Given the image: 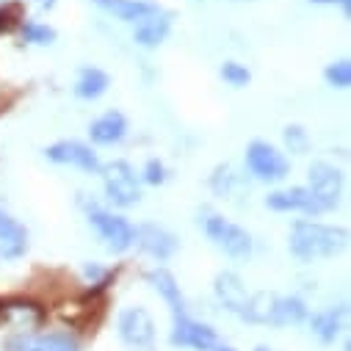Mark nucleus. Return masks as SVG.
Here are the masks:
<instances>
[{"label":"nucleus","instance_id":"nucleus-23","mask_svg":"<svg viewBox=\"0 0 351 351\" xmlns=\"http://www.w3.org/2000/svg\"><path fill=\"white\" fill-rule=\"evenodd\" d=\"M221 77L230 83V86H235V89H241V86H246L249 83V69L243 66V64H238V61H227L224 66H221Z\"/></svg>","mask_w":351,"mask_h":351},{"label":"nucleus","instance_id":"nucleus-29","mask_svg":"<svg viewBox=\"0 0 351 351\" xmlns=\"http://www.w3.org/2000/svg\"><path fill=\"white\" fill-rule=\"evenodd\" d=\"M254 351H277V348H269V346H257Z\"/></svg>","mask_w":351,"mask_h":351},{"label":"nucleus","instance_id":"nucleus-14","mask_svg":"<svg viewBox=\"0 0 351 351\" xmlns=\"http://www.w3.org/2000/svg\"><path fill=\"white\" fill-rule=\"evenodd\" d=\"M95 3L122 23H138V20L160 12L152 0H95Z\"/></svg>","mask_w":351,"mask_h":351},{"label":"nucleus","instance_id":"nucleus-12","mask_svg":"<svg viewBox=\"0 0 351 351\" xmlns=\"http://www.w3.org/2000/svg\"><path fill=\"white\" fill-rule=\"evenodd\" d=\"M25 249H28L25 227L12 213H6L0 208V252H3V257H9V260H17L25 254Z\"/></svg>","mask_w":351,"mask_h":351},{"label":"nucleus","instance_id":"nucleus-26","mask_svg":"<svg viewBox=\"0 0 351 351\" xmlns=\"http://www.w3.org/2000/svg\"><path fill=\"white\" fill-rule=\"evenodd\" d=\"M144 180H147L149 186H160V183L166 180V169H163L160 160H149V163H147V169H144Z\"/></svg>","mask_w":351,"mask_h":351},{"label":"nucleus","instance_id":"nucleus-20","mask_svg":"<svg viewBox=\"0 0 351 351\" xmlns=\"http://www.w3.org/2000/svg\"><path fill=\"white\" fill-rule=\"evenodd\" d=\"M108 89V75L97 66H86L77 77V86H75V95L83 97V100H97L103 97Z\"/></svg>","mask_w":351,"mask_h":351},{"label":"nucleus","instance_id":"nucleus-25","mask_svg":"<svg viewBox=\"0 0 351 351\" xmlns=\"http://www.w3.org/2000/svg\"><path fill=\"white\" fill-rule=\"evenodd\" d=\"M285 144H288L291 152H299L302 155V152H307V144L310 141H307V133L299 125H288L285 128Z\"/></svg>","mask_w":351,"mask_h":351},{"label":"nucleus","instance_id":"nucleus-5","mask_svg":"<svg viewBox=\"0 0 351 351\" xmlns=\"http://www.w3.org/2000/svg\"><path fill=\"white\" fill-rule=\"evenodd\" d=\"M103 171V180H106V197L108 202H114L117 208H130L141 199V186H138V178L130 163L125 160H114L108 163Z\"/></svg>","mask_w":351,"mask_h":351},{"label":"nucleus","instance_id":"nucleus-30","mask_svg":"<svg viewBox=\"0 0 351 351\" xmlns=\"http://www.w3.org/2000/svg\"><path fill=\"white\" fill-rule=\"evenodd\" d=\"M313 3H335V0H313Z\"/></svg>","mask_w":351,"mask_h":351},{"label":"nucleus","instance_id":"nucleus-7","mask_svg":"<svg viewBox=\"0 0 351 351\" xmlns=\"http://www.w3.org/2000/svg\"><path fill=\"white\" fill-rule=\"evenodd\" d=\"M89 224L97 230V235L111 252H128L136 243V230L125 216H117L111 210H92Z\"/></svg>","mask_w":351,"mask_h":351},{"label":"nucleus","instance_id":"nucleus-17","mask_svg":"<svg viewBox=\"0 0 351 351\" xmlns=\"http://www.w3.org/2000/svg\"><path fill=\"white\" fill-rule=\"evenodd\" d=\"M166 36H169V17L163 12H155V14L144 17V20H138L136 31H133V39L141 47H158Z\"/></svg>","mask_w":351,"mask_h":351},{"label":"nucleus","instance_id":"nucleus-6","mask_svg":"<svg viewBox=\"0 0 351 351\" xmlns=\"http://www.w3.org/2000/svg\"><path fill=\"white\" fill-rule=\"evenodd\" d=\"M117 332L128 348H136V351L155 348V321L144 307H125L119 313Z\"/></svg>","mask_w":351,"mask_h":351},{"label":"nucleus","instance_id":"nucleus-31","mask_svg":"<svg viewBox=\"0 0 351 351\" xmlns=\"http://www.w3.org/2000/svg\"><path fill=\"white\" fill-rule=\"evenodd\" d=\"M216 351H232V348H216Z\"/></svg>","mask_w":351,"mask_h":351},{"label":"nucleus","instance_id":"nucleus-3","mask_svg":"<svg viewBox=\"0 0 351 351\" xmlns=\"http://www.w3.org/2000/svg\"><path fill=\"white\" fill-rule=\"evenodd\" d=\"M202 230L213 241V246L221 249L227 257L243 260V257L252 254V235L243 227H238L235 221H230V219H224L219 213H205Z\"/></svg>","mask_w":351,"mask_h":351},{"label":"nucleus","instance_id":"nucleus-27","mask_svg":"<svg viewBox=\"0 0 351 351\" xmlns=\"http://www.w3.org/2000/svg\"><path fill=\"white\" fill-rule=\"evenodd\" d=\"M335 3H340V6H343V12H346V14H348V12H351V0H335Z\"/></svg>","mask_w":351,"mask_h":351},{"label":"nucleus","instance_id":"nucleus-2","mask_svg":"<svg viewBox=\"0 0 351 351\" xmlns=\"http://www.w3.org/2000/svg\"><path fill=\"white\" fill-rule=\"evenodd\" d=\"M304 189L310 191V208H307V213L310 216H321V213L332 210L340 202L343 174L332 163L318 160V163L310 166V186H304Z\"/></svg>","mask_w":351,"mask_h":351},{"label":"nucleus","instance_id":"nucleus-15","mask_svg":"<svg viewBox=\"0 0 351 351\" xmlns=\"http://www.w3.org/2000/svg\"><path fill=\"white\" fill-rule=\"evenodd\" d=\"M128 133V122L119 111H108L103 117H97L89 128V136L95 144H103V147H111V144H119Z\"/></svg>","mask_w":351,"mask_h":351},{"label":"nucleus","instance_id":"nucleus-16","mask_svg":"<svg viewBox=\"0 0 351 351\" xmlns=\"http://www.w3.org/2000/svg\"><path fill=\"white\" fill-rule=\"evenodd\" d=\"M147 280H149V285L163 296V302L171 307L174 318H178V315H189V313H186L183 293H180V285H178V280H174L166 269H152V271L147 274Z\"/></svg>","mask_w":351,"mask_h":351},{"label":"nucleus","instance_id":"nucleus-21","mask_svg":"<svg viewBox=\"0 0 351 351\" xmlns=\"http://www.w3.org/2000/svg\"><path fill=\"white\" fill-rule=\"evenodd\" d=\"M340 324H343V307H337V310H324V313H315V315L310 318L313 335H315L318 340H324V343H332V340L337 337Z\"/></svg>","mask_w":351,"mask_h":351},{"label":"nucleus","instance_id":"nucleus-4","mask_svg":"<svg viewBox=\"0 0 351 351\" xmlns=\"http://www.w3.org/2000/svg\"><path fill=\"white\" fill-rule=\"evenodd\" d=\"M246 169L254 174L257 180H266V183H280L291 174V163L288 158L266 144V141H252L249 149H246Z\"/></svg>","mask_w":351,"mask_h":351},{"label":"nucleus","instance_id":"nucleus-18","mask_svg":"<svg viewBox=\"0 0 351 351\" xmlns=\"http://www.w3.org/2000/svg\"><path fill=\"white\" fill-rule=\"evenodd\" d=\"M304 318H307V307H304L302 299H296V296H277L269 324L271 326H296Z\"/></svg>","mask_w":351,"mask_h":351},{"label":"nucleus","instance_id":"nucleus-8","mask_svg":"<svg viewBox=\"0 0 351 351\" xmlns=\"http://www.w3.org/2000/svg\"><path fill=\"white\" fill-rule=\"evenodd\" d=\"M171 346L194 348V351H213L219 346V335L213 326H208L202 321L178 315L174 318V329H171Z\"/></svg>","mask_w":351,"mask_h":351},{"label":"nucleus","instance_id":"nucleus-9","mask_svg":"<svg viewBox=\"0 0 351 351\" xmlns=\"http://www.w3.org/2000/svg\"><path fill=\"white\" fill-rule=\"evenodd\" d=\"M47 160L53 163H61V166H77L83 171H92L97 174L103 166H100V158L97 152H92V147H86L80 141H58V144H50L45 149Z\"/></svg>","mask_w":351,"mask_h":351},{"label":"nucleus","instance_id":"nucleus-19","mask_svg":"<svg viewBox=\"0 0 351 351\" xmlns=\"http://www.w3.org/2000/svg\"><path fill=\"white\" fill-rule=\"evenodd\" d=\"M266 205L277 213H291V210H302L307 213L310 208V191L304 186H296V189H285V191H274L266 197Z\"/></svg>","mask_w":351,"mask_h":351},{"label":"nucleus","instance_id":"nucleus-11","mask_svg":"<svg viewBox=\"0 0 351 351\" xmlns=\"http://www.w3.org/2000/svg\"><path fill=\"white\" fill-rule=\"evenodd\" d=\"M213 291H216V299L221 302V307H224L227 313H232V315H238V318L243 315V310H246L252 293L246 291V285H243V280H241L238 274H232V271L216 274Z\"/></svg>","mask_w":351,"mask_h":351},{"label":"nucleus","instance_id":"nucleus-28","mask_svg":"<svg viewBox=\"0 0 351 351\" xmlns=\"http://www.w3.org/2000/svg\"><path fill=\"white\" fill-rule=\"evenodd\" d=\"M39 3H42L45 9H50V6H56V0H39Z\"/></svg>","mask_w":351,"mask_h":351},{"label":"nucleus","instance_id":"nucleus-22","mask_svg":"<svg viewBox=\"0 0 351 351\" xmlns=\"http://www.w3.org/2000/svg\"><path fill=\"white\" fill-rule=\"evenodd\" d=\"M324 77H326L329 86H335V89H348V83H351V64L346 58L343 61H335V64L326 66Z\"/></svg>","mask_w":351,"mask_h":351},{"label":"nucleus","instance_id":"nucleus-1","mask_svg":"<svg viewBox=\"0 0 351 351\" xmlns=\"http://www.w3.org/2000/svg\"><path fill=\"white\" fill-rule=\"evenodd\" d=\"M348 243V232L343 227H329L321 221H296L288 238V249L293 257L313 263L337 254Z\"/></svg>","mask_w":351,"mask_h":351},{"label":"nucleus","instance_id":"nucleus-24","mask_svg":"<svg viewBox=\"0 0 351 351\" xmlns=\"http://www.w3.org/2000/svg\"><path fill=\"white\" fill-rule=\"evenodd\" d=\"M23 34H25V39L34 42V45H50V42L56 39V31L47 28V25H42V23H28Z\"/></svg>","mask_w":351,"mask_h":351},{"label":"nucleus","instance_id":"nucleus-10","mask_svg":"<svg viewBox=\"0 0 351 351\" xmlns=\"http://www.w3.org/2000/svg\"><path fill=\"white\" fill-rule=\"evenodd\" d=\"M6 351H80V346H77V337L69 332H47V335L12 337Z\"/></svg>","mask_w":351,"mask_h":351},{"label":"nucleus","instance_id":"nucleus-13","mask_svg":"<svg viewBox=\"0 0 351 351\" xmlns=\"http://www.w3.org/2000/svg\"><path fill=\"white\" fill-rule=\"evenodd\" d=\"M136 241H138V246H141L147 254H152L155 260H166V257L174 254V249H178V241H174V235H171L169 230L158 227V224H144V227H138V230H136Z\"/></svg>","mask_w":351,"mask_h":351}]
</instances>
